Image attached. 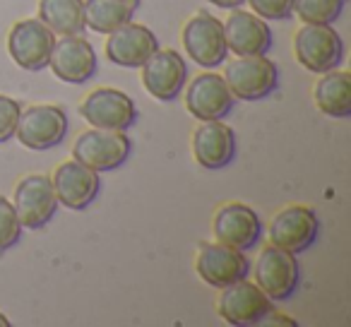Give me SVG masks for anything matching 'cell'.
<instances>
[{"instance_id":"6da1fadb","label":"cell","mask_w":351,"mask_h":327,"mask_svg":"<svg viewBox=\"0 0 351 327\" xmlns=\"http://www.w3.org/2000/svg\"><path fill=\"white\" fill-rule=\"evenodd\" d=\"M293 56L308 73L325 75L344 60V39L332 25H303L293 36Z\"/></svg>"},{"instance_id":"7a4b0ae2","label":"cell","mask_w":351,"mask_h":327,"mask_svg":"<svg viewBox=\"0 0 351 327\" xmlns=\"http://www.w3.org/2000/svg\"><path fill=\"white\" fill-rule=\"evenodd\" d=\"M221 77L239 101H260L279 87V70L267 56H236Z\"/></svg>"},{"instance_id":"3957f363","label":"cell","mask_w":351,"mask_h":327,"mask_svg":"<svg viewBox=\"0 0 351 327\" xmlns=\"http://www.w3.org/2000/svg\"><path fill=\"white\" fill-rule=\"evenodd\" d=\"M68 130H70V121L63 106H56V104H34L29 108H22L15 137L27 149L46 152L58 147L68 137Z\"/></svg>"},{"instance_id":"277c9868","label":"cell","mask_w":351,"mask_h":327,"mask_svg":"<svg viewBox=\"0 0 351 327\" xmlns=\"http://www.w3.org/2000/svg\"><path fill=\"white\" fill-rule=\"evenodd\" d=\"M132 142L125 132L118 130H101L92 128L84 130L73 145V159L94 169L97 173L116 171L130 159Z\"/></svg>"},{"instance_id":"5b68a950","label":"cell","mask_w":351,"mask_h":327,"mask_svg":"<svg viewBox=\"0 0 351 327\" xmlns=\"http://www.w3.org/2000/svg\"><path fill=\"white\" fill-rule=\"evenodd\" d=\"M183 49L188 58L205 70H215L224 65L229 56L224 36V22L217 20L210 10H200L183 27Z\"/></svg>"},{"instance_id":"8992f818","label":"cell","mask_w":351,"mask_h":327,"mask_svg":"<svg viewBox=\"0 0 351 327\" xmlns=\"http://www.w3.org/2000/svg\"><path fill=\"white\" fill-rule=\"evenodd\" d=\"M217 313L229 325L250 327L260 325L272 315L274 301L255 282L241 279V282L221 289V296L217 301Z\"/></svg>"},{"instance_id":"52a82bcc","label":"cell","mask_w":351,"mask_h":327,"mask_svg":"<svg viewBox=\"0 0 351 327\" xmlns=\"http://www.w3.org/2000/svg\"><path fill=\"white\" fill-rule=\"evenodd\" d=\"M12 207H15L22 229L39 231L51 224V219L58 212V197H56L51 178L44 173H32L22 178L12 195Z\"/></svg>"},{"instance_id":"ba28073f","label":"cell","mask_w":351,"mask_h":327,"mask_svg":"<svg viewBox=\"0 0 351 327\" xmlns=\"http://www.w3.org/2000/svg\"><path fill=\"white\" fill-rule=\"evenodd\" d=\"M80 116L92 128L125 132L137 123L140 111L125 92L113 87H99L87 94V99L80 106Z\"/></svg>"},{"instance_id":"9c48e42d","label":"cell","mask_w":351,"mask_h":327,"mask_svg":"<svg viewBox=\"0 0 351 327\" xmlns=\"http://www.w3.org/2000/svg\"><path fill=\"white\" fill-rule=\"evenodd\" d=\"M301 282V267L293 253L269 243L260 250V258L255 260V284L277 301H289L296 293Z\"/></svg>"},{"instance_id":"30bf717a","label":"cell","mask_w":351,"mask_h":327,"mask_svg":"<svg viewBox=\"0 0 351 327\" xmlns=\"http://www.w3.org/2000/svg\"><path fill=\"white\" fill-rule=\"evenodd\" d=\"M142 84L156 101H176L188 84L186 58L173 49H156L142 65Z\"/></svg>"},{"instance_id":"8fae6325","label":"cell","mask_w":351,"mask_h":327,"mask_svg":"<svg viewBox=\"0 0 351 327\" xmlns=\"http://www.w3.org/2000/svg\"><path fill=\"white\" fill-rule=\"evenodd\" d=\"M53 46L56 34L39 17L15 22L10 34H8V53L22 70H29V73H39V70L49 68Z\"/></svg>"},{"instance_id":"7c38bea8","label":"cell","mask_w":351,"mask_h":327,"mask_svg":"<svg viewBox=\"0 0 351 327\" xmlns=\"http://www.w3.org/2000/svg\"><path fill=\"white\" fill-rule=\"evenodd\" d=\"M49 68L65 84H87L97 75L99 58L94 46L82 34L60 36L51 51Z\"/></svg>"},{"instance_id":"4fadbf2b","label":"cell","mask_w":351,"mask_h":327,"mask_svg":"<svg viewBox=\"0 0 351 327\" xmlns=\"http://www.w3.org/2000/svg\"><path fill=\"white\" fill-rule=\"evenodd\" d=\"M215 239L236 250H250L263 239V219L253 207L243 202H226L217 210L212 221Z\"/></svg>"},{"instance_id":"5bb4252c","label":"cell","mask_w":351,"mask_h":327,"mask_svg":"<svg viewBox=\"0 0 351 327\" xmlns=\"http://www.w3.org/2000/svg\"><path fill=\"white\" fill-rule=\"evenodd\" d=\"M186 106L197 121H224L236 106V97L231 94L226 80L219 73H202L186 84Z\"/></svg>"},{"instance_id":"9a60e30c","label":"cell","mask_w":351,"mask_h":327,"mask_svg":"<svg viewBox=\"0 0 351 327\" xmlns=\"http://www.w3.org/2000/svg\"><path fill=\"white\" fill-rule=\"evenodd\" d=\"M320 234V219L311 207L291 205L277 212L269 224V243L298 255L308 250L317 241Z\"/></svg>"},{"instance_id":"2e32d148","label":"cell","mask_w":351,"mask_h":327,"mask_svg":"<svg viewBox=\"0 0 351 327\" xmlns=\"http://www.w3.org/2000/svg\"><path fill=\"white\" fill-rule=\"evenodd\" d=\"M195 269L205 284L215 289H224L241 282V279H248L250 260L243 255V250H236L217 241V243H205L200 248Z\"/></svg>"},{"instance_id":"e0dca14e","label":"cell","mask_w":351,"mask_h":327,"mask_svg":"<svg viewBox=\"0 0 351 327\" xmlns=\"http://www.w3.org/2000/svg\"><path fill=\"white\" fill-rule=\"evenodd\" d=\"M51 183H53L58 205L75 212L87 210L99 197V193H101V178H99V173L75 159L63 161L53 171Z\"/></svg>"},{"instance_id":"ac0fdd59","label":"cell","mask_w":351,"mask_h":327,"mask_svg":"<svg viewBox=\"0 0 351 327\" xmlns=\"http://www.w3.org/2000/svg\"><path fill=\"white\" fill-rule=\"evenodd\" d=\"M224 36L234 56H267L274 49L272 27L255 12L239 8L231 10L229 20L224 22Z\"/></svg>"},{"instance_id":"d6986e66","label":"cell","mask_w":351,"mask_h":327,"mask_svg":"<svg viewBox=\"0 0 351 327\" xmlns=\"http://www.w3.org/2000/svg\"><path fill=\"white\" fill-rule=\"evenodd\" d=\"M159 49V39L156 34L145 25H135V22H128V25L118 27L116 32L108 34L106 41V58L108 63L118 65V68H142L147 63L154 51Z\"/></svg>"},{"instance_id":"ffe728a7","label":"cell","mask_w":351,"mask_h":327,"mask_svg":"<svg viewBox=\"0 0 351 327\" xmlns=\"http://www.w3.org/2000/svg\"><path fill=\"white\" fill-rule=\"evenodd\" d=\"M236 132L221 121H202L193 132V154L195 161L207 171L226 169L236 159Z\"/></svg>"},{"instance_id":"44dd1931","label":"cell","mask_w":351,"mask_h":327,"mask_svg":"<svg viewBox=\"0 0 351 327\" xmlns=\"http://www.w3.org/2000/svg\"><path fill=\"white\" fill-rule=\"evenodd\" d=\"M313 99L320 113L327 118H349L351 116V75L344 70H330L320 75Z\"/></svg>"},{"instance_id":"7402d4cb","label":"cell","mask_w":351,"mask_h":327,"mask_svg":"<svg viewBox=\"0 0 351 327\" xmlns=\"http://www.w3.org/2000/svg\"><path fill=\"white\" fill-rule=\"evenodd\" d=\"M39 20L58 36L82 34L84 0H39Z\"/></svg>"},{"instance_id":"603a6c76","label":"cell","mask_w":351,"mask_h":327,"mask_svg":"<svg viewBox=\"0 0 351 327\" xmlns=\"http://www.w3.org/2000/svg\"><path fill=\"white\" fill-rule=\"evenodd\" d=\"M137 5L128 0H84V27L97 34H111L118 27L128 25Z\"/></svg>"},{"instance_id":"cb8c5ba5","label":"cell","mask_w":351,"mask_h":327,"mask_svg":"<svg viewBox=\"0 0 351 327\" xmlns=\"http://www.w3.org/2000/svg\"><path fill=\"white\" fill-rule=\"evenodd\" d=\"M346 0H293V15L303 25H332L344 12Z\"/></svg>"},{"instance_id":"d4e9b609","label":"cell","mask_w":351,"mask_h":327,"mask_svg":"<svg viewBox=\"0 0 351 327\" xmlns=\"http://www.w3.org/2000/svg\"><path fill=\"white\" fill-rule=\"evenodd\" d=\"M22 241V224L15 215V207L8 197L0 195V255L15 248Z\"/></svg>"},{"instance_id":"484cf974","label":"cell","mask_w":351,"mask_h":327,"mask_svg":"<svg viewBox=\"0 0 351 327\" xmlns=\"http://www.w3.org/2000/svg\"><path fill=\"white\" fill-rule=\"evenodd\" d=\"M22 104L12 97L0 94V145H5L15 137L17 123H20Z\"/></svg>"},{"instance_id":"4316f807","label":"cell","mask_w":351,"mask_h":327,"mask_svg":"<svg viewBox=\"0 0 351 327\" xmlns=\"http://www.w3.org/2000/svg\"><path fill=\"white\" fill-rule=\"evenodd\" d=\"M258 17L265 22L269 20H289L293 15V0H245Z\"/></svg>"},{"instance_id":"83f0119b","label":"cell","mask_w":351,"mask_h":327,"mask_svg":"<svg viewBox=\"0 0 351 327\" xmlns=\"http://www.w3.org/2000/svg\"><path fill=\"white\" fill-rule=\"evenodd\" d=\"M210 5L221 8V10H236V8H243L245 0H207Z\"/></svg>"},{"instance_id":"f1b7e54d","label":"cell","mask_w":351,"mask_h":327,"mask_svg":"<svg viewBox=\"0 0 351 327\" xmlns=\"http://www.w3.org/2000/svg\"><path fill=\"white\" fill-rule=\"evenodd\" d=\"M0 327H10V320H8V317L3 315V313H0Z\"/></svg>"},{"instance_id":"f546056e","label":"cell","mask_w":351,"mask_h":327,"mask_svg":"<svg viewBox=\"0 0 351 327\" xmlns=\"http://www.w3.org/2000/svg\"><path fill=\"white\" fill-rule=\"evenodd\" d=\"M128 3H132V5H137V3H140V0H128Z\"/></svg>"}]
</instances>
